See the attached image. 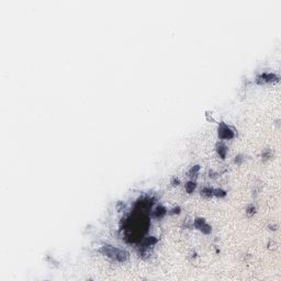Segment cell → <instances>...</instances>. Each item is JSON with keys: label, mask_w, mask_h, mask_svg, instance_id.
<instances>
[{"label": "cell", "mask_w": 281, "mask_h": 281, "mask_svg": "<svg viewBox=\"0 0 281 281\" xmlns=\"http://www.w3.org/2000/svg\"><path fill=\"white\" fill-rule=\"evenodd\" d=\"M99 252L105 255V256L111 258V259L116 260V261H119V263H124L129 258V254L123 250L121 248H118V247H114L112 245H103L101 246V248L99 249Z\"/></svg>", "instance_id": "cell-1"}, {"label": "cell", "mask_w": 281, "mask_h": 281, "mask_svg": "<svg viewBox=\"0 0 281 281\" xmlns=\"http://www.w3.org/2000/svg\"><path fill=\"white\" fill-rule=\"evenodd\" d=\"M217 135L220 140H232L235 136V132L232 130L231 126H228L226 123L221 122L217 127Z\"/></svg>", "instance_id": "cell-2"}, {"label": "cell", "mask_w": 281, "mask_h": 281, "mask_svg": "<svg viewBox=\"0 0 281 281\" xmlns=\"http://www.w3.org/2000/svg\"><path fill=\"white\" fill-rule=\"evenodd\" d=\"M193 225H195V228H198L203 233V234H210L212 232V228L209 224L206 223V221L203 219V217H197L193 221Z\"/></svg>", "instance_id": "cell-3"}, {"label": "cell", "mask_w": 281, "mask_h": 281, "mask_svg": "<svg viewBox=\"0 0 281 281\" xmlns=\"http://www.w3.org/2000/svg\"><path fill=\"white\" fill-rule=\"evenodd\" d=\"M279 77L274 72H263L257 77V83H274V81H278Z\"/></svg>", "instance_id": "cell-4"}, {"label": "cell", "mask_w": 281, "mask_h": 281, "mask_svg": "<svg viewBox=\"0 0 281 281\" xmlns=\"http://www.w3.org/2000/svg\"><path fill=\"white\" fill-rule=\"evenodd\" d=\"M216 151H217V154H219V156H220L221 158L225 159V157H226V154H227L226 145L224 144L223 142H219V143L216 144Z\"/></svg>", "instance_id": "cell-5"}, {"label": "cell", "mask_w": 281, "mask_h": 281, "mask_svg": "<svg viewBox=\"0 0 281 281\" xmlns=\"http://www.w3.org/2000/svg\"><path fill=\"white\" fill-rule=\"evenodd\" d=\"M167 213V209H166L164 206H157L154 209V216L157 217V219H162L166 215Z\"/></svg>", "instance_id": "cell-6"}, {"label": "cell", "mask_w": 281, "mask_h": 281, "mask_svg": "<svg viewBox=\"0 0 281 281\" xmlns=\"http://www.w3.org/2000/svg\"><path fill=\"white\" fill-rule=\"evenodd\" d=\"M195 188H197V182L193 180L187 181L186 184H184V189H186V191H187L188 193H192V192L195 190Z\"/></svg>", "instance_id": "cell-7"}, {"label": "cell", "mask_w": 281, "mask_h": 281, "mask_svg": "<svg viewBox=\"0 0 281 281\" xmlns=\"http://www.w3.org/2000/svg\"><path fill=\"white\" fill-rule=\"evenodd\" d=\"M201 195L206 197V198H211V197H213V188L203 187L201 189Z\"/></svg>", "instance_id": "cell-8"}, {"label": "cell", "mask_w": 281, "mask_h": 281, "mask_svg": "<svg viewBox=\"0 0 281 281\" xmlns=\"http://www.w3.org/2000/svg\"><path fill=\"white\" fill-rule=\"evenodd\" d=\"M213 195H215L217 198H224L226 195V191L221 188H216V189H213Z\"/></svg>", "instance_id": "cell-9"}, {"label": "cell", "mask_w": 281, "mask_h": 281, "mask_svg": "<svg viewBox=\"0 0 281 281\" xmlns=\"http://www.w3.org/2000/svg\"><path fill=\"white\" fill-rule=\"evenodd\" d=\"M199 171H200V166L195 165L193 167H191V169L188 171V175H189L190 177H197Z\"/></svg>", "instance_id": "cell-10"}, {"label": "cell", "mask_w": 281, "mask_h": 281, "mask_svg": "<svg viewBox=\"0 0 281 281\" xmlns=\"http://www.w3.org/2000/svg\"><path fill=\"white\" fill-rule=\"evenodd\" d=\"M271 155H272V151H271V149H269V148H265L263 151V153H261V157H263V160H267V159L271 158Z\"/></svg>", "instance_id": "cell-11"}, {"label": "cell", "mask_w": 281, "mask_h": 281, "mask_svg": "<svg viewBox=\"0 0 281 281\" xmlns=\"http://www.w3.org/2000/svg\"><path fill=\"white\" fill-rule=\"evenodd\" d=\"M255 212H256V206H254V204H249V206H247V209H246V213H247V215L252 216V214H255Z\"/></svg>", "instance_id": "cell-12"}, {"label": "cell", "mask_w": 281, "mask_h": 281, "mask_svg": "<svg viewBox=\"0 0 281 281\" xmlns=\"http://www.w3.org/2000/svg\"><path fill=\"white\" fill-rule=\"evenodd\" d=\"M244 155L243 154H238V155L235 156V159H234V162L236 164V165H241V162H244Z\"/></svg>", "instance_id": "cell-13"}, {"label": "cell", "mask_w": 281, "mask_h": 281, "mask_svg": "<svg viewBox=\"0 0 281 281\" xmlns=\"http://www.w3.org/2000/svg\"><path fill=\"white\" fill-rule=\"evenodd\" d=\"M181 211V209L179 208V206H175V208H173L171 210H169V214H179Z\"/></svg>", "instance_id": "cell-14"}, {"label": "cell", "mask_w": 281, "mask_h": 281, "mask_svg": "<svg viewBox=\"0 0 281 281\" xmlns=\"http://www.w3.org/2000/svg\"><path fill=\"white\" fill-rule=\"evenodd\" d=\"M179 184H180V179H179V178H177V177H173V179H171V186L176 187V186H178Z\"/></svg>", "instance_id": "cell-15"}, {"label": "cell", "mask_w": 281, "mask_h": 281, "mask_svg": "<svg viewBox=\"0 0 281 281\" xmlns=\"http://www.w3.org/2000/svg\"><path fill=\"white\" fill-rule=\"evenodd\" d=\"M209 175H210V178H216V176H217V173H215L214 170H210L209 171Z\"/></svg>", "instance_id": "cell-16"}]
</instances>
